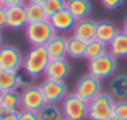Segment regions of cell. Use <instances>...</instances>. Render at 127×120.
<instances>
[{"label": "cell", "mask_w": 127, "mask_h": 120, "mask_svg": "<svg viewBox=\"0 0 127 120\" xmlns=\"http://www.w3.org/2000/svg\"><path fill=\"white\" fill-rule=\"evenodd\" d=\"M25 34L26 39L33 47H44L51 39L57 34L51 21H39V23H28V26L25 28Z\"/></svg>", "instance_id": "cell-1"}, {"label": "cell", "mask_w": 127, "mask_h": 120, "mask_svg": "<svg viewBox=\"0 0 127 120\" xmlns=\"http://www.w3.org/2000/svg\"><path fill=\"white\" fill-rule=\"evenodd\" d=\"M49 62H51V57H49L46 47H33L23 57V70L30 76L36 78L46 71Z\"/></svg>", "instance_id": "cell-2"}, {"label": "cell", "mask_w": 127, "mask_h": 120, "mask_svg": "<svg viewBox=\"0 0 127 120\" xmlns=\"http://www.w3.org/2000/svg\"><path fill=\"white\" fill-rule=\"evenodd\" d=\"M114 107H116V101L112 98V94L101 93L88 102V119L108 120L111 115H114Z\"/></svg>", "instance_id": "cell-3"}, {"label": "cell", "mask_w": 127, "mask_h": 120, "mask_svg": "<svg viewBox=\"0 0 127 120\" xmlns=\"http://www.w3.org/2000/svg\"><path fill=\"white\" fill-rule=\"evenodd\" d=\"M116 68H117L116 57L112 55L109 50L106 54H103V55H99V57H96V59L88 62V73L96 76V78H99V80L109 78L116 71Z\"/></svg>", "instance_id": "cell-4"}, {"label": "cell", "mask_w": 127, "mask_h": 120, "mask_svg": "<svg viewBox=\"0 0 127 120\" xmlns=\"http://www.w3.org/2000/svg\"><path fill=\"white\" fill-rule=\"evenodd\" d=\"M62 114L64 119L68 120H83L88 117V102L77 94H67L62 101Z\"/></svg>", "instance_id": "cell-5"}, {"label": "cell", "mask_w": 127, "mask_h": 120, "mask_svg": "<svg viewBox=\"0 0 127 120\" xmlns=\"http://www.w3.org/2000/svg\"><path fill=\"white\" fill-rule=\"evenodd\" d=\"M101 93H103L101 91V80L90 75V73L82 76L77 83V86H75V94L80 96L82 99H85L86 102H90L91 99H95Z\"/></svg>", "instance_id": "cell-6"}, {"label": "cell", "mask_w": 127, "mask_h": 120, "mask_svg": "<svg viewBox=\"0 0 127 120\" xmlns=\"http://www.w3.org/2000/svg\"><path fill=\"white\" fill-rule=\"evenodd\" d=\"M47 104L44 94L39 86H28L21 93V110L37 112Z\"/></svg>", "instance_id": "cell-7"}, {"label": "cell", "mask_w": 127, "mask_h": 120, "mask_svg": "<svg viewBox=\"0 0 127 120\" xmlns=\"http://www.w3.org/2000/svg\"><path fill=\"white\" fill-rule=\"evenodd\" d=\"M39 88L44 94L46 101L51 102V104H57V102L64 101L67 98V86H65L64 81H59V80L46 78Z\"/></svg>", "instance_id": "cell-8"}, {"label": "cell", "mask_w": 127, "mask_h": 120, "mask_svg": "<svg viewBox=\"0 0 127 120\" xmlns=\"http://www.w3.org/2000/svg\"><path fill=\"white\" fill-rule=\"evenodd\" d=\"M0 68L10 71H20V68H23L21 52L13 45L0 47Z\"/></svg>", "instance_id": "cell-9"}, {"label": "cell", "mask_w": 127, "mask_h": 120, "mask_svg": "<svg viewBox=\"0 0 127 120\" xmlns=\"http://www.w3.org/2000/svg\"><path fill=\"white\" fill-rule=\"evenodd\" d=\"M7 8V28L10 29H21L28 26V16L25 5H15Z\"/></svg>", "instance_id": "cell-10"}, {"label": "cell", "mask_w": 127, "mask_h": 120, "mask_svg": "<svg viewBox=\"0 0 127 120\" xmlns=\"http://www.w3.org/2000/svg\"><path fill=\"white\" fill-rule=\"evenodd\" d=\"M49 21H51V24L54 26V29L57 33H67V31H73V28H75V24H77L78 20L65 8V10L56 13L54 16H51Z\"/></svg>", "instance_id": "cell-11"}, {"label": "cell", "mask_w": 127, "mask_h": 120, "mask_svg": "<svg viewBox=\"0 0 127 120\" xmlns=\"http://www.w3.org/2000/svg\"><path fill=\"white\" fill-rule=\"evenodd\" d=\"M96 28H98V21H95V20L90 18L78 20L73 28V36L85 42H90L93 39H96Z\"/></svg>", "instance_id": "cell-12"}, {"label": "cell", "mask_w": 127, "mask_h": 120, "mask_svg": "<svg viewBox=\"0 0 127 120\" xmlns=\"http://www.w3.org/2000/svg\"><path fill=\"white\" fill-rule=\"evenodd\" d=\"M70 73V65H68L67 59H57V60H51L46 68L44 75L46 78L51 80H59V81H64V80L68 76Z\"/></svg>", "instance_id": "cell-13"}, {"label": "cell", "mask_w": 127, "mask_h": 120, "mask_svg": "<svg viewBox=\"0 0 127 120\" xmlns=\"http://www.w3.org/2000/svg\"><path fill=\"white\" fill-rule=\"evenodd\" d=\"M44 47H46V50H47L51 60L65 59V57H67V39L64 38V36L56 34Z\"/></svg>", "instance_id": "cell-14"}, {"label": "cell", "mask_w": 127, "mask_h": 120, "mask_svg": "<svg viewBox=\"0 0 127 120\" xmlns=\"http://www.w3.org/2000/svg\"><path fill=\"white\" fill-rule=\"evenodd\" d=\"M0 105L8 112H18L21 109V94L16 93V89L0 93Z\"/></svg>", "instance_id": "cell-15"}, {"label": "cell", "mask_w": 127, "mask_h": 120, "mask_svg": "<svg viewBox=\"0 0 127 120\" xmlns=\"http://www.w3.org/2000/svg\"><path fill=\"white\" fill-rule=\"evenodd\" d=\"M67 10L77 20H85L91 11V3L90 0H67Z\"/></svg>", "instance_id": "cell-16"}, {"label": "cell", "mask_w": 127, "mask_h": 120, "mask_svg": "<svg viewBox=\"0 0 127 120\" xmlns=\"http://www.w3.org/2000/svg\"><path fill=\"white\" fill-rule=\"evenodd\" d=\"M117 33H119L117 28L114 26L111 21H99L98 23V28H96V39L109 45L111 41L116 38Z\"/></svg>", "instance_id": "cell-17"}, {"label": "cell", "mask_w": 127, "mask_h": 120, "mask_svg": "<svg viewBox=\"0 0 127 120\" xmlns=\"http://www.w3.org/2000/svg\"><path fill=\"white\" fill-rule=\"evenodd\" d=\"M108 49L116 59L127 57V34L124 31H119L116 34V38L111 41V44L108 45Z\"/></svg>", "instance_id": "cell-18"}, {"label": "cell", "mask_w": 127, "mask_h": 120, "mask_svg": "<svg viewBox=\"0 0 127 120\" xmlns=\"http://www.w3.org/2000/svg\"><path fill=\"white\" fill-rule=\"evenodd\" d=\"M109 89H111L112 98L114 99H122L127 98V75H117L111 80V84H109Z\"/></svg>", "instance_id": "cell-19"}, {"label": "cell", "mask_w": 127, "mask_h": 120, "mask_svg": "<svg viewBox=\"0 0 127 120\" xmlns=\"http://www.w3.org/2000/svg\"><path fill=\"white\" fill-rule=\"evenodd\" d=\"M18 88V71H10L0 68V93L13 91Z\"/></svg>", "instance_id": "cell-20"}, {"label": "cell", "mask_w": 127, "mask_h": 120, "mask_svg": "<svg viewBox=\"0 0 127 120\" xmlns=\"http://www.w3.org/2000/svg\"><path fill=\"white\" fill-rule=\"evenodd\" d=\"M25 7H26L28 23H39V21H47L49 20V16L46 15V10H44V7H42V3L28 2Z\"/></svg>", "instance_id": "cell-21"}, {"label": "cell", "mask_w": 127, "mask_h": 120, "mask_svg": "<svg viewBox=\"0 0 127 120\" xmlns=\"http://www.w3.org/2000/svg\"><path fill=\"white\" fill-rule=\"evenodd\" d=\"M85 52H86V42L82 41V39L72 38L67 39V55L72 57V59H82L85 57Z\"/></svg>", "instance_id": "cell-22"}, {"label": "cell", "mask_w": 127, "mask_h": 120, "mask_svg": "<svg viewBox=\"0 0 127 120\" xmlns=\"http://www.w3.org/2000/svg\"><path fill=\"white\" fill-rule=\"evenodd\" d=\"M37 119L39 120H62L64 119L62 107H59L57 104L47 102L41 110H37Z\"/></svg>", "instance_id": "cell-23"}, {"label": "cell", "mask_w": 127, "mask_h": 120, "mask_svg": "<svg viewBox=\"0 0 127 120\" xmlns=\"http://www.w3.org/2000/svg\"><path fill=\"white\" fill-rule=\"evenodd\" d=\"M108 52V44L98 41V39H93V41L86 42V52H85V59L93 60L96 57L103 55V54Z\"/></svg>", "instance_id": "cell-24"}, {"label": "cell", "mask_w": 127, "mask_h": 120, "mask_svg": "<svg viewBox=\"0 0 127 120\" xmlns=\"http://www.w3.org/2000/svg\"><path fill=\"white\" fill-rule=\"evenodd\" d=\"M42 7L46 10V15L51 18L56 13H59V11L67 8V0H46L44 3H42Z\"/></svg>", "instance_id": "cell-25"}, {"label": "cell", "mask_w": 127, "mask_h": 120, "mask_svg": "<svg viewBox=\"0 0 127 120\" xmlns=\"http://www.w3.org/2000/svg\"><path fill=\"white\" fill-rule=\"evenodd\" d=\"M114 115H117L121 120H127V101H116V107H114Z\"/></svg>", "instance_id": "cell-26"}, {"label": "cell", "mask_w": 127, "mask_h": 120, "mask_svg": "<svg viewBox=\"0 0 127 120\" xmlns=\"http://www.w3.org/2000/svg\"><path fill=\"white\" fill-rule=\"evenodd\" d=\"M31 78H33V76H30L26 71H25V73H20V71H18V88H28V86H31V84H30Z\"/></svg>", "instance_id": "cell-27"}, {"label": "cell", "mask_w": 127, "mask_h": 120, "mask_svg": "<svg viewBox=\"0 0 127 120\" xmlns=\"http://www.w3.org/2000/svg\"><path fill=\"white\" fill-rule=\"evenodd\" d=\"M0 120H20V112H8L0 109Z\"/></svg>", "instance_id": "cell-28"}, {"label": "cell", "mask_w": 127, "mask_h": 120, "mask_svg": "<svg viewBox=\"0 0 127 120\" xmlns=\"http://www.w3.org/2000/svg\"><path fill=\"white\" fill-rule=\"evenodd\" d=\"M101 3L108 10H116V8H119L124 3V0H101Z\"/></svg>", "instance_id": "cell-29"}, {"label": "cell", "mask_w": 127, "mask_h": 120, "mask_svg": "<svg viewBox=\"0 0 127 120\" xmlns=\"http://www.w3.org/2000/svg\"><path fill=\"white\" fill-rule=\"evenodd\" d=\"M20 120H39V119H37V112L21 110V112H20Z\"/></svg>", "instance_id": "cell-30"}, {"label": "cell", "mask_w": 127, "mask_h": 120, "mask_svg": "<svg viewBox=\"0 0 127 120\" xmlns=\"http://www.w3.org/2000/svg\"><path fill=\"white\" fill-rule=\"evenodd\" d=\"M7 26V8L0 7V31Z\"/></svg>", "instance_id": "cell-31"}, {"label": "cell", "mask_w": 127, "mask_h": 120, "mask_svg": "<svg viewBox=\"0 0 127 120\" xmlns=\"http://www.w3.org/2000/svg\"><path fill=\"white\" fill-rule=\"evenodd\" d=\"M30 0H3L5 7H15V5H26Z\"/></svg>", "instance_id": "cell-32"}, {"label": "cell", "mask_w": 127, "mask_h": 120, "mask_svg": "<svg viewBox=\"0 0 127 120\" xmlns=\"http://www.w3.org/2000/svg\"><path fill=\"white\" fill-rule=\"evenodd\" d=\"M122 31H124V33L127 34V16L124 18V23H122Z\"/></svg>", "instance_id": "cell-33"}, {"label": "cell", "mask_w": 127, "mask_h": 120, "mask_svg": "<svg viewBox=\"0 0 127 120\" xmlns=\"http://www.w3.org/2000/svg\"><path fill=\"white\" fill-rule=\"evenodd\" d=\"M30 2H33V3H44L46 0H30Z\"/></svg>", "instance_id": "cell-34"}, {"label": "cell", "mask_w": 127, "mask_h": 120, "mask_svg": "<svg viewBox=\"0 0 127 120\" xmlns=\"http://www.w3.org/2000/svg\"><path fill=\"white\" fill-rule=\"evenodd\" d=\"M108 120H121V119H119V117H117V115H111V117H109Z\"/></svg>", "instance_id": "cell-35"}, {"label": "cell", "mask_w": 127, "mask_h": 120, "mask_svg": "<svg viewBox=\"0 0 127 120\" xmlns=\"http://www.w3.org/2000/svg\"><path fill=\"white\" fill-rule=\"evenodd\" d=\"M0 7H5V3H3V0H0Z\"/></svg>", "instance_id": "cell-36"}, {"label": "cell", "mask_w": 127, "mask_h": 120, "mask_svg": "<svg viewBox=\"0 0 127 120\" xmlns=\"http://www.w3.org/2000/svg\"><path fill=\"white\" fill-rule=\"evenodd\" d=\"M0 47H2V34H0Z\"/></svg>", "instance_id": "cell-37"}, {"label": "cell", "mask_w": 127, "mask_h": 120, "mask_svg": "<svg viewBox=\"0 0 127 120\" xmlns=\"http://www.w3.org/2000/svg\"><path fill=\"white\" fill-rule=\"evenodd\" d=\"M62 120H68V119H62Z\"/></svg>", "instance_id": "cell-38"}, {"label": "cell", "mask_w": 127, "mask_h": 120, "mask_svg": "<svg viewBox=\"0 0 127 120\" xmlns=\"http://www.w3.org/2000/svg\"><path fill=\"white\" fill-rule=\"evenodd\" d=\"M0 109H2V105H0Z\"/></svg>", "instance_id": "cell-39"}]
</instances>
